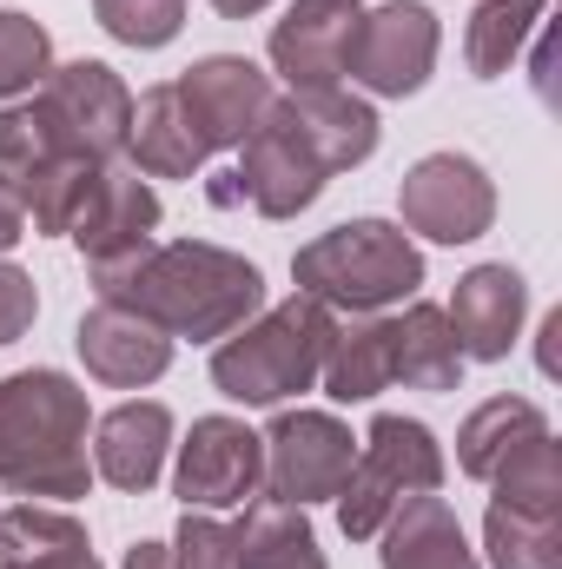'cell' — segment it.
Listing matches in <instances>:
<instances>
[{
    "label": "cell",
    "mask_w": 562,
    "mask_h": 569,
    "mask_svg": "<svg viewBox=\"0 0 562 569\" xmlns=\"http://www.w3.org/2000/svg\"><path fill=\"white\" fill-rule=\"evenodd\" d=\"M93 291L107 305L140 311L165 338H192V345H219L265 311V272L205 239H172V246L145 239L140 252L93 266Z\"/></svg>",
    "instance_id": "2"
},
{
    "label": "cell",
    "mask_w": 562,
    "mask_h": 569,
    "mask_svg": "<svg viewBox=\"0 0 562 569\" xmlns=\"http://www.w3.org/2000/svg\"><path fill=\"white\" fill-rule=\"evenodd\" d=\"M523 311H530V284H523L516 266H470L456 279V298H450L443 318H450L463 358L496 365V358H510V345L523 331Z\"/></svg>",
    "instance_id": "16"
},
{
    "label": "cell",
    "mask_w": 562,
    "mask_h": 569,
    "mask_svg": "<svg viewBox=\"0 0 562 569\" xmlns=\"http://www.w3.org/2000/svg\"><path fill=\"white\" fill-rule=\"evenodd\" d=\"M87 391L67 371H13L0 378V490L40 497H87Z\"/></svg>",
    "instance_id": "4"
},
{
    "label": "cell",
    "mask_w": 562,
    "mask_h": 569,
    "mask_svg": "<svg viewBox=\"0 0 562 569\" xmlns=\"http://www.w3.org/2000/svg\"><path fill=\"white\" fill-rule=\"evenodd\" d=\"M331 338H338L331 305H318V298L298 291V298H284L272 311L245 318L232 338H219L212 385L232 405H284V398H298V391L318 385Z\"/></svg>",
    "instance_id": "5"
},
{
    "label": "cell",
    "mask_w": 562,
    "mask_h": 569,
    "mask_svg": "<svg viewBox=\"0 0 562 569\" xmlns=\"http://www.w3.org/2000/svg\"><path fill=\"white\" fill-rule=\"evenodd\" d=\"M371 152H378L371 100H358L344 87L284 93L239 140L232 186H239V206H252L259 219H298L338 172L364 166Z\"/></svg>",
    "instance_id": "1"
},
{
    "label": "cell",
    "mask_w": 562,
    "mask_h": 569,
    "mask_svg": "<svg viewBox=\"0 0 562 569\" xmlns=\"http://www.w3.org/2000/svg\"><path fill=\"white\" fill-rule=\"evenodd\" d=\"M165 93H172L185 133L199 146V159L232 152V146L259 127V113L279 100L272 80H265L245 53H205V60H192L179 80H165Z\"/></svg>",
    "instance_id": "9"
},
{
    "label": "cell",
    "mask_w": 562,
    "mask_h": 569,
    "mask_svg": "<svg viewBox=\"0 0 562 569\" xmlns=\"http://www.w3.org/2000/svg\"><path fill=\"white\" fill-rule=\"evenodd\" d=\"M172 563L179 569H232L239 563V530L219 523L212 510H185L179 537H172Z\"/></svg>",
    "instance_id": "28"
},
{
    "label": "cell",
    "mask_w": 562,
    "mask_h": 569,
    "mask_svg": "<svg viewBox=\"0 0 562 569\" xmlns=\"http://www.w3.org/2000/svg\"><path fill=\"white\" fill-rule=\"evenodd\" d=\"M556 338H562V311H550L543 318V371L556 378Z\"/></svg>",
    "instance_id": "32"
},
{
    "label": "cell",
    "mask_w": 562,
    "mask_h": 569,
    "mask_svg": "<svg viewBox=\"0 0 562 569\" xmlns=\"http://www.w3.org/2000/svg\"><path fill=\"white\" fill-rule=\"evenodd\" d=\"M430 490H443V450H436L430 425L404 418V411H384V418H371L364 450L351 457V477L338 490V530L351 543H371L398 503L430 497Z\"/></svg>",
    "instance_id": "7"
},
{
    "label": "cell",
    "mask_w": 562,
    "mask_h": 569,
    "mask_svg": "<svg viewBox=\"0 0 562 569\" xmlns=\"http://www.w3.org/2000/svg\"><path fill=\"white\" fill-rule=\"evenodd\" d=\"M133 133V93L107 60H67L53 67L20 107H0V179L53 166V159H87L113 166Z\"/></svg>",
    "instance_id": "3"
},
{
    "label": "cell",
    "mask_w": 562,
    "mask_h": 569,
    "mask_svg": "<svg viewBox=\"0 0 562 569\" xmlns=\"http://www.w3.org/2000/svg\"><path fill=\"white\" fill-rule=\"evenodd\" d=\"M291 279L304 298L364 318V311H384L398 298H418L423 252L391 219H344V226H331L291 252Z\"/></svg>",
    "instance_id": "6"
},
{
    "label": "cell",
    "mask_w": 562,
    "mask_h": 569,
    "mask_svg": "<svg viewBox=\"0 0 562 569\" xmlns=\"http://www.w3.org/2000/svg\"><path fill=\"white\" fill-rule=\"evenodd\" d=\"M27 239V212H20V199L7 192V179H0V252H13Z\"/></svg>",
    "instance_id": "30"
},
{
    "label": "cell",
    "mask_w": 562,
    "mask_h": 569,
    "mask_svg": "<svg viewBox=\"0 0 562 569\" xmlns=\"http://www.w3.org/2000/svg\"><path fill=\"white\" fill-rule=\"evenodd\" d=\"M259 443H265V497L298 503V510L318 497H338L351 477V457H358L351 450L358 437L331 411H279Z\"/></svg>",
    "instance_id": "12"
},
{
    "label": "cell",
    "mask_w": 562,
    "mask_h": 569,
    "mask_svg": "<svg viewBox=\"0 0 562 569\" xmlns=\"http://www.w3.org/2000/svg\"><path fill=\"white\" fill-rule=\"evenodd\" d=\"M436 13L423 0H384L358 20V40H351V80L384 93V100H404L418 93L436 67Z\"/></svg>",
    "instance_id": "13"
},
{
    "label": "cell",
    "mask_w": 562,
    "mask_h": 569,
    "mask_svg": "<svg viewBox=\"0 0 562 569\" xmlns=\"http://www.w3.org/2000/svg\"><path fill=\"white\" fill-rule=\"evenodd\" d=\"M391 331H398V385L411 391H456L463 385V345L443 318V305L411 298L404 311H391Z\"/></svg>",
    "instance_id": "23"
},
{
    "label": "cell",
    "mask_w": 562,
    "mask_h": 569,
    "mask_svg": "<svg viewBox=\"0 0 562 569\" xmlns=\"http://www.w3.org/2000/svg\"><path fill=\"white\" fill-rule=\"evenodd\" d=\"M536 437H550V418H543V405H530V398H490V405H476L463 430H456V463H463V477H476V483H490L516 450H530Z\"/></svg>",
    "instance_id": "22"
},
{
    "label": "cell",
    "mask_w": 562,
    "mask_h": 569,
    "mask_svg": "<svg viewBox=\"0 0 562 569\" xmlns=\"http://www.w3.org/2000/svg\"><path fill=\"white\" fill-rule=\"evenodd\" d=\"M0 569H100L87 523L53 503H13L0 510Z\"/></svg>",
    "instance_id": "21"
},
{
    "label": "cell",
    "mask_w": 562,
    "mask_h": 569,
    "mask_svg": "<svg viewBox=\"0 0 562 569\" xmlns=\"http://www.w3.org/2000/svg\"><path fill=\"white\" fill-rule=\"evenodd\" d=\"M93 20L120 40V47H165L185 27V0H93Z\"/></svg>",
    "instance_id": "27"
},
{
    "label": "cell",
    "mask_w": 562,
    "mask_h": 569,
    "mask_svg": "<svg viewBox=\"0 0 562 569\" xmlns=\"http://www.w3.org/2000/svg\"><path fill=\"white\" fill-rule=\"evenodd\" d=\"M318 385H324L331 405H364V398L391 391L398 385V331H391V318L384 311H364L358 325H338Z\"/></svg>",
    "instance_id": "19"
},
{
    "label": "cell",
    "mask_w": 562,
    "mask_h": 569,
    "mask_svg": "<svg viewBox=\"0 0 562 569\" xmlns=\"http://www.w3.org/2000/svg\"><path fill=\"white\" fill-rule=\"evenodd\" d=\"M53 73V40L33 13H0V107Z\"/></svg>",
    "instance_id": "26"
},
{
    "label": "cell",
    "mask_w": 562,
    "mask_h": 569,
    "mask_svg": "<svg viewBox=\"0 0 562 569\" xmlns=\"http://www.w3.org/2000/svg\"><path fill=\"white\" fill-rule=\"evenodd\" d=\"M378 537H384V569H483L470 537H463V523H456V510L436 490L398 503Z\"/></svg>",
    "instance_id": "20"
},
{
    "label": "cell",
    "mask_w": 562,
    "mask_h": 569,
    "mask_svg": "<svg viewBox=\"0 0 562 569\" xmlns=\"http://www.w3.org/2000/svg\"><path fill=\"white\" fill-rule=\"evenodd\" d=\"M358 20H364L358 0H291L284 20L272 27V67H279V80L291 93L344 87Z\"/></svg>",
    "instance_id": "14"
},
{
    "label": "cell",
    "mask_w": 562,
    "mask_h": 569,
    "mask_svg": "<svg viewBox=\"0 0 562 569\" xmlns=\"http://www.w3.org/2000/svg\"><path fill=\"white\" fill-rule=\"evenodd\" d=\"M404 226L436 239V246H470L496 219V186L470 152H423L398 186Z\"/></svg>",
    "instance_id": "10"
},
{
    "label": "cell",
    "mask_w": 562,
    "mask_h": 569,
    "mask_svg": "<svg viewBox=\"0 0 562 569\" xmlns=\"http://www.w3.org/2000/svg\"><path fill=\"white\" fill-rule=\"evenodd\" d=\"M172 490L185 510H245L265 490V443L259 430H245L239 418H199L179 443V470Z\"/></svg>",
    "instance_id": "11"
},
{
    "label": "cell",
    "mask_w": 562,
    "mask_h": 569,
    "mask_svg": "<svg viewBox=\"0 0 562 569\" xmlns=\"http://www.w3.org/2000/svg\"><path fill=\"white\" fill-rule=\"evenodd\" d=\"M165 450H172V411L159 398H127V405H113L93 425V477H107L113 490L140 497V490L159 483Z\"/></svg>",
    "instance_id": "18"
},
{
    "label": "cell",
    "mask_w": 562,
    "mask_h": 569,
    "mask_svg": "<svg viewBox=\"0 0 562 569\" xmlns=\"http://www.w3.org/2000/svg\"><path fill=\"white\" fill-rule=\"evenodd\" d=\"M483 543L496 569H562V457L556 437H536L490 477Z\"/></svg>",
    "instance_id": "8"
},
{
    "label": "cell",
    "mask_w": 562,
    "mask_h": 569,
    "mask_svg": "<svg viewBox=\"0 0 562 569\" xmlns=\"http://www.w3.org/2000/svg\"><path fill=\"white\" fill-rule=\"evenodd\" d=\"M550 20L543 0H483L463 27V60L476 80H503L516 67V53L536 40V27Z\"/></svg>",
    "instance_id": "25"
},
{
    "label": "cell",
    "mask_w": 562,
    "mask_h": 569,
    "mask_svg": "<svg viewBox=\"0 0 562 569\" xmlns=\"http://www.w3.org/2000/svg\"><path fill=\"white\" fill-rule=\"evenodd\" d=\"M232 530H239V563L232 569H324V550L311 537V517L298 503L252 497V510Z\"/></svg>",
    "instance_id": "24"
},
{
    "label": "cell",
    "mask_w": 562,
    "mask_h": 569,
    "mask_svg": "<svg viewBox=\"0 0 562 569\" xmlns=\"http://www.w3.org/2000/svg\"><path fill=\"white\" fill-rule=\"evenodd\" d=\"M73 345H80L87 371H93L100 385H113V391H140L152 378H165V365H172V338H165L159 325H145L140 311L107 305V298L80 318Z\"/></svg>",
    "instance_id": "17"
},
{
    "label": "cell",
    "mask_w": 562,
    "mask_h": 569,
    "mask_svg": "<svg viewBox=\"0 0 562 569\" xmlns=\"http://www.w3.org/2000/svg\"><path fill=\"white\" fill-rule=\"evenodd\" d=\"M127 569H179V563H172V543H133Z\"/></svg>",
    "instance_id": "31"
},
{
    "label": "cell",
    "mask_w": 562,
    "mask_h": 569,
    "mask_svg": "<svg viewBox=\"0 0 562 569\" xmlns=\"http://www.w3.org/2000/svg\"><path fill=\"white\" fill-rule=\"evenodd\" d=\"M159 219H165V206H159L152 179L145 172H127V166H107L100 186L87 192V206H80V219H73L67 239L87 252V266H113V259L140 252L145 239L159 232Z\"/></svg>",
    "instance_id": "15"
},
{
    "label": "cell",
    "mask_w": 562,
    "mask_h": 569,
    "mask_svg": "<svg viewBox=\"0 0 562 569\" xmlns=\"http://www.w3.org/2000/svg\"><path fill=\"white\" fill-rule=\"evenodd\" d=\"M33 311H40L33 279H27L20 266H0V345H13V338L33 325Z\"/></svg>",
    "instance_id": "29"
},
{
    "label": "cell",
    "mask_w": 562,
    "mask_h": 569,
    "mask_svg": "<svg viewBox=\"0 0 562 569\" xmlns=\"http://www.w3.org/2000/svg\"><path fill=\"white\" fill-rule=\"evenodd\" d=\"M212 7H219L225 20H252V13H265L272 0H212Z\"/></svg>",
    "instance_id": "33"
}]
</instances>
